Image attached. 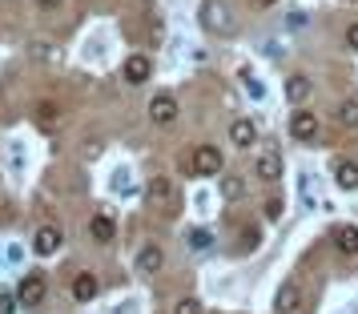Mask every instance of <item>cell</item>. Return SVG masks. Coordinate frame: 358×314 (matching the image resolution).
I'll list each match as a JSON object with an SVG mask.
<instances>
[{"instance_id":"cell-26","label":"cell","mask_w":358,"mask_h":314,"mask_svg":"<svg viewBox=\"0 0 358 314\" xmlns=\"http://www.w3.org/2000/svg\"><path fill=\"white\" fill-rule=\"evenodd\" d=\"M0 314H17V302L8 294H0Z\"/></svg>"},{"instance_id":"cell-16","label":"cell","mask_w":358,"mask_h":314,"mask_svg":"<svg viewBox=\"0 0 358 314\" xmlns=\"http://www.w3.org/2000/svg\"><path fill=\"white\" fill-rule=\"evenodd\" d=\"M334 182L338 190H358V162H334Z\"/></svg>"},{"instance_id":"cell-28","label":"cell","mask_w":358,"mask_h":314,"mask_svg":"<svg viewBox=\"0 0 358 314\" xmlns=\"http://www.w3.org/2000/svg\"><path fill=\"white\" fill-rule=\"evenodd\" d=\"M41 4H45V8H57V4H61V0H41Z\"/></svg>"},{"instance_id":"cell-27","label":"cell","mask_w":358,"mask_h":314,"mask_svg":"<svg viewBox=\"0 0 358 314\" xmlns=\"http://www.w3.org/2000/svg\"><path fill=\"white\" fill-rule=\"evenodd\" d=\"M346 45H350V49H358V24H350V29H346Z\"/></svg>"},{"instance_id":"cell-9","label":"cell","mask_w":358,"mask_h":314,"mask_svg":"<svg viewBox=\"0 0 358 314\" xmlns=\"http://www.w3.org/2000/svg\"><path fill=\"white\" fill-rule=\"evenodd\" d=\"M330 242H334L338 254L355 258V254H358V226H334V230H330Z\"/></svg>"},{"instance_id":"cell-11","label":"cell","mask_w":358,"mask_h":314,"mask_svg":"<svg viewBox=\"0 0 358 314\" xmlns=\"http://www.w3.org/2000/svg\"><path fill=\"white\" fill-rule=\"evenodd\" d=\"M162 266H165L162 246H153V242H149V246H141V250H137V274H157Z\"/></svg>"},{"instance_id":"cell-18","label":"cell","mask_w":358,"mask_h":314,"mask_svg":"<svg viewBox=\"0 0 358 314\" xmlns=\"http://www.w3.org/2000/svg\"><path fill=\"white\" fill-rule=\"evenodd\" d=\"M338 121L346 125V129H358V97H346L338 105Z\"/></svg>"},{"instance_id":"cell-15","label":"cell","mask_w":358,"mask_h":314,"mask_svg":"<svg viewBox=\"0 0 358 314\" xmlns=\"http://www.w3.org/2000/svg\"><path fill=\"white\" fill-rule=\"evenodd\" d=\"M145 198H149V206H169L173 201V182L169 178H153L145 190Z\"/></svg>"},{"instance_id":"cell-3","label":"cell","mask_w":358,"mask_h":314,"mask_svg":"<svg viewBox=\"0 0 358 314\" xmlns=\"http://www.w3.org/2000/svg\"><path fill=\"white\" fill-rule=\"evenodd\" d=\"M201 20H206L210 33H234V17H229L226 4H217V0H206L201 4Z\"/></svg>"},{"instance_id":"cell-24","label":"cell","mask_w":358,"mask_h":314,"mask_svg":"<svg viewBox=\"0 0 358 314\" xmlns=\"http://www.w3.org/2000/svg\"><path fill=\"white\" fill-rule=\"evenodd\" d=\"M266 217H270V222H278V217H282V198H270V201H266Z\"/></svg>"},{"instance_id":"cell-14","label":"cell","mask_w":358,"mask_h":314,"mask_svg":"<svg viewBox=\"0 0 358 314\" xmlns=\"http://www.w3.org/2000/svg\"><path fill=\"white\" fill-rule=\"evenodd\" d=\"M97 294H101L97 274H77V278H73V298H77V302H93Z\"/></svg>"},{"instance_id":"cell-2","label":"cell","mask_w":358,"mask_h":314,"mask_svg":"<svg viewBox=\"0 0 358 314\" xmlns=\"http://www.w3.org/2000/svg\"><path fill=\"white\" fill-rule=\"evenodd\" d=\"M45 290H49V286H45V274H24V278H20V286H17V302L20 306H41V302H45Z\"/></svg>"},{"instance_id":"cell-13","label":"cell","mask_w":358,"mask_h":314,"mask_svg":"<svg viewBox=\"0 0 358 314\" xmlns=\"http://www.w3.org/2000/svg\"><path fill=\"white\" fill-rule=\"evenodd\" d=\"M310 93H314V81H310V77H302V73L286 81V101H290V105H306Z\"/></svg>"},{"instance_id":"cell-6","label":"cell","mask_w":358,"mask_h":314,"mask_svg":"<svg viewBox=\"0 0 358 314\" xmlns=\"http://www.w3.org/2000/svg\"><path fill=\"white\" fill-rule=\"evenodd\" d=\"M61 242H65V234L57 230V226H41V230L33 234V250L41 258H52V254L61 250Z\"/></svg>"},{"instance_id":"cell-20","label":"cell","mask_w":358,"mask_h":314,"mask_svg":"<svg viewBox=\"0 0 358 314\" xmlns=\"http://www.w3.org/2000/svg\"><path fill=\"white\" fill-rule=\"evenodd\" d=\"M185 242H189V250L206 254V250L213 246V234H210V230H189V238H185Z\"/></svg>"},{"instance_id":"cell-30","label":"cell","mask_w":358,"mask_h":314,"mask_svg":"<svg viewBox=\"0 0 358 314\" xmlns=\"http://www.w3.org/2000/svg\"><path fill=\"white\" fill-rule=\"evenodd\" d=\"M346 4H350V0H346Z\"/></svg>"},{"instance_id":"cell-25","label":"cell","mask_w":358,"mask_h":314,"mask_svg":"<svg viewBox=\"0 0 358 314\" xmlns=\"http://www.w3.org/2000/svg\"><path fill=\"white\" fill-rule=\"evenodd\" d=\"M245 89H250V93H254V97H266V85H262V81H254V77H250V73H245Z\"/></svg>"},{"instance_id":"cell-22","label":"cell","mask_w":358,"mask_h":314,"mask_svg":"<svg viewBox=\"0 0 358 314\" xmlns=\"http://www.w3.org/2000/svg\"><path fill=\"white\" fill-rule=\"evenodd\" d=\"M258 242H262V234L254 230V226H245V230H242V242H238V250H242V254H250V250H258Z\"/></svg>"},{"instance_id":"cell-1","label":"cell","mask_w":358,"mask_h":314,"mask_svg":"<svg viewBox=\"0 0 358 314\" xmlns=\"http://www.w3.org/2000/svg\"><path fill=\"white\" fill-rule=\"evenodd\" d=\"M189 166H194L197 178H213V173H222V149L217 145H197Z\"/></svg>"},{"instance_id":"cell-10","label":"cell","mask_w":358,"mask_h":314,"mask_svg":"<svg viewBox=\"0 0 358 314\" xmlns=\"http://www.w3.org/2000/svg\"><path fill=\"white\" fill-rule=\"evenodd\" d=\"M298 306H302V286H298V282H282V290H278V298H274V311L294 314Z\"/></svg>"},{"instance_id":"cell-23","label":"cell","mask_w":358,"mask_h":314,"mask_svg":"<svg viewBox=\"0 0 358 314\" xmlns=\"http://www.w3.org/2000/svg\"><path fill=\"white\" fill-rule=\"evenodd\" d=\"M173 314H201V302L197 298H181L178 306H173Z\"/></svg>"},{"instance_id":"cell-19","label":"cell","mask_w":358,"mask_h":314,"mask_svg":"<svg viewBox=\"0 0 358 314\" xmlns=\"http://www.w3.org/2000/svg\"><path fill=\"white\" fill-rule=\"evenodd\" d=\"M242 194H245V182H242V178H234V173H226V178H222V198L238 201Z\"/></svg>"},{"instance_id":"cell-21","label":"cell","mask_w":358,"mask_h":314,"mask_svg":"<svg viewBox=\"0 0 358 314\" xmlns=\"http://www.w3.org/2000/svg\"><path fill=\"white\" fill-rule=\"evenodd\" d=\"M57 117H61V109H57L52 101H41V105H36V121H41V125H57Z\"/></svg>"},{"instance_id":"cell-29","label":"cell","mask_w":358,"mask_h":314,"mask_svg":"<svg viewBox=\"0 0 358 314\" xmlns=\"http://www.w3.org/2000/svg\"><path fill=\"white\" fill-rule=\"evenodd\" d=\"M258 4H274V0H258Z\"/></svg>"},{"instance_id":"cell-7","label":"cell","mask_w":358,"mask_h":314,"mask_svg":"<svg viewBox=\"0 0 358 314\" xmlns=\"http://www.w3.org/2000/svg\"><path fill=\"white\" fill-rule=\"evenodd\" d=\"M121 73H125V81H129V85H145L149 77H153V61H149V57H141V52H133Z\"/></svg>"},{"instance_id":"cell-4","label":"cell","mask_w":358,"mask_h":314,"mask_svg":"<svg viewBox=\"0 0 358 314\" xmlns=\"http://www.w3.org/2000/svg\"><path fill=\"white\" fill-rule=\"evenodd\" d=\"M290 137L294 141H314V137H318V113L294 109L290 113Z\"/></svg>"},{"instance_id":"cell-17","label":"cell","mask_w":358,"mask_h":314,"mask_svg":"<svg viewBox=\"0 0 358 314\" xmlns=\"http://www.w3.org/2000/svg\"><path fill=\"white\" fill-rule=\"evenodd\" d=\"M89 234H93V242H113V234H117L113 217H109V214H93V222H89Z\"/></svg>"},{"instance_id":"cell-8","label":"cell","mask_w":358,"mask_h":314,"mask_svg":"<svg viewBox=\"0 0 358 314\" xmlns=\"http://www.w3.org/2000/svg\"><path fill=\"white\" fill-rule=\"evenodd\" d=\"M258 141V125L250 121V117H238L234 125H229V145H238V149H250Z\"/></svg>"},{"instance_id":"cell-12","label":"cell","mask_w":358,"mask_h":314,"mask_svg":"<svg viewBox=\"0 0 358 314\" xmlns=\"http://www.w3.org/2000/svg\"><path fill=\"white\" fill-rule=\"evenodd\" d=\"M254 173H258L262 182H278V178H282V157H278L274 149H270V153H258V162H254Z\"/></svg>"},{"instance_id":"cell-5","label":"cell","mask_w":358,"mask_h":314,"mask_svg":"<svg viewBox=\"0 0 358 314\" xmlns=\"http://www.w3.org/2000/svg\"><path fill=\"white\" fill-rule=\"evenodd\" d=\"M149 117H153V125H173L178 121V97L157 93V97L149 101Z\"/></svg>"}]
</instances>
